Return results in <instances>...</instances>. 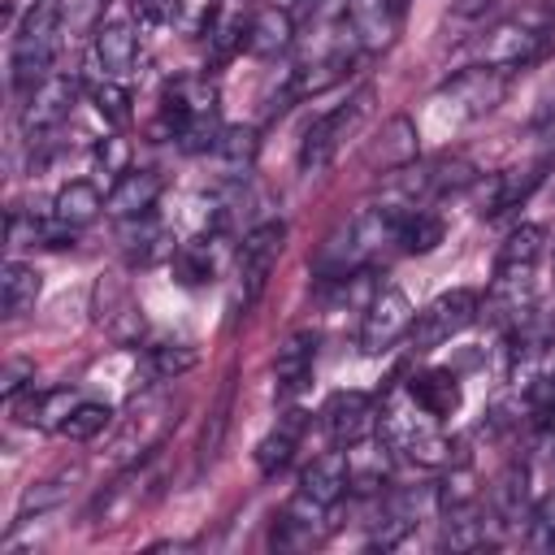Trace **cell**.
Wrapping results in <instances>:
<instances>
[{"label":"cell","mask_w":555,"mask_h":555,"mask_svg":"<svg viewBox=\"0 0 555 555\" xmlns=\"http://www.w3.org/2000/svg\"><path fill=\"white\" fill-rule=\"evenodd\" d=\"M399 208H360L356 217H347L317 251V269L325 278H347L356 273L382 243H395V230H399Z\"/></svg>","instance_id":"cell-1"},{"label":"cell","mask_w":555,"mask_h":555,"mask_svg":"<svg viewBox=\"0 0 555 555\" xmlns=\"http://www.w3.org/2000/svg\"><path fill=\"white\" fill-rule=\"evenodd\" d=\"M555 48V13L546 4H525L503 17L486 39V65L499 69H529Z\"/></svg>","instance_id":"cell-2"},{"label":"cell","mask_w":555,"mask_h":555,"mask_svg":"<svg viewBox=\"0 0 555 555\" xmlns=\"http://www.w3.org/2000/svg\"><path fill=\"white\" fill-rule=\"evenodd\" d=\"M434 421L438 416H429L412 399V390H395L390 403L382 408V438L390 442V451H403L425 468H442L451 464V438H442Z\"/></svg>","instance_id":"cell-3"},{"label":"cell","mask_w":555,"mask_h":555,"mask_svg":"<svg viewBox=\"0 0 555 555\" xmlns=\"http://www.w3.org/2000/svg\"><path fill=\"white\" fill-rule=\"evenodd\" d=\"M178 425V408L165 390H147L139 399H130V408L121 412L117 421V434H113V460L117 464H139L143 455H152L165 434Z\"/></svg>","instance_id":"cell-4"},{"label":"cell","mask_w":555,"mask_h":555,"mask_svg":"<svg viewBox=\"0 0 555 555\" xmlns=\"http://www.w3.org/2000/svg\"><path fill=\"white\" fill-rule=\"evenodd\" d=\"M61 48H65V30L56 22V9H52V0H39L26 13V22H22L17 39H13V82L22 91L43 82L52 74V65H56Z\"/></svg>","instance_id":"cell-5"},{"label":"cell","mask_w":555,"mask_h":555,"mask_svg":"<svg viewBox=\"0 0 555 555\" xmlns=\"http://www.w3.org/2000/svg\"><path fill=\"white\" fill-rule=\"evenodd\" d=\"M369 104H373V91L364 87V91H356L347 104H338V108H330L325 117H317V121L308 126L304 143H299V169H304V173L330 169V165L338 160L343 143H347V139L360 130V121L369 117Z\"/></svg>","instance_id":"cell-6"},{"label":"cell","mask_w":555,"mask_h":555,"mask_svg":"<svg viewBox=\"0 0 555 555\" xmlns=\"http://www.w3.org/2000/svg\"><path fill=\"white\" fill-rule=\"evenodd\" d=\"M481 312V295L460 286V291H447L438 295L434 304H425L416 317H412V330H408V343L412 351H434L442 343H451L460 330H468Z\"/></svg>","instance_id":"cell-7"},{"label":"cell","mask_w":555,"mask_h":555,"mask_svg":"<svg viewBox=\"0 0 555 555\" xmlns=\"http://www.w3.org/2000/svg\"><path fill=\"white\" fill-rule=\"evenodd\" d=\"M503 95H507V69H499V65H468L438 87V100H447L468 121L494 113L503 104Z\"/></svg>","instance_id":"cell-8"},{"label":"cell","mask_w":555,"mask_h":555,"mask_svg":"<svg viewBox=\"0 0 555 555\" xmlns=\"http://www.w3.org/2000/svg\"><path fill=\"white\" fill-rule=\"evenodd\" d=\"M412 304L399 286H386V291H373L369 308H364V325H360V347L364 356H382L390 351L408 330H412Z\"/></svg>","instance_id":"cell-9"},{"label":"cell","mask_w":555,"mask_h":555,"mask_svg":"<svg viewBox=\"0 0 555 555\" xmlns=\"http://www.w3.org/2000/svg\"><path fill=\"white\" fill-rule=\"evenodd\" d=\"M282 243H286V225L282 221H260L243 234V247H238V278H243V308H251L282 256Z\"/></svg>","instance_id":"cell-10"},{"label":"cell","mask_w":555,"mask_h":555,"mask_svg":"<svg viewBox=\"0 0 555 555\" xmlns=\"http://www.w3.org/2000/svg\"><path fill=\"white\" fill-rule=\"evenodd\" d=\"M78 100V78L74 74H48L43 82H35L26 91V104H22V126L26 130H52L56 121L69 117Z\"/></svg>","instance_id":"cell-11"},{"label":"cell","mask_w":555,"mask_h":555,"mask_svg":"<svg viewBox=\"0 0 555 555\" xmlns=\"http://www.w3.org/2000/svg\"><path fill=\"white\" fill-rule=\"evenodd\" d=\"M321 416H325L330 438H334V442H343V447H351V442L369 438V434H373V425H377V408H373V399H369L364 390H334V395L325 399Z\"/></svg>","instance_id":"cell-12"},{"label":"cell","mask_w":555,"mask_h":555,"mask_svg":"<svg viewBox=\"0 0 555 555\" xmlns=\"http://www.w3.org/2000/svg\"><path fill=\"white\" fill-rule=\"evenodd\" d=\"M325 503H317V499H308L304 490L273 516V533H269V542L273 546H282V551H304V546H312V542H321V529H325Z\"/></svg>","instance_id":"cell-13"},{"label":"cell","mask_w":555,"mask_h":555,"mask_svg":"<svg viewBox=\"0 0 555 555\" xmlns=\"http://www.w3.org/2000/svg\"><path fill=\"white\" fill-rule=\"evenodd\" d=\"M542 256H546V230L542 225H516L507 234V243L499 247L494 278L499 282H533V269Z\"/></svg>","instance_id":"cell-14"},{"label":"cell","mask_w":555,"mask_h":555,"mask_svg":"<svg viewBox=\"0 0 555 555\" xmlns=\"http://www.w3.org/2000/svg\"><path fill=\"white\" fill-rule=\"evenodd\" d=\"M160 186H165V182H160L156 169H126V173L117 178V186L108 191V212L121 217V221H139V217H147V212L156 208Z\"/></svg>","instance_id":"cell-15"},{"label":"cell","mask_w":555,"mask_h":555,"mask_svg":"<svg viewBox=\"0 0 555 555\" xmlns=\"http://www.w3.org/2000/svg\"><path fill=\"white\" fill-rule=\"evenodd\" d=\"M347 477H351V490L356 494H382L386 481H390V442H373V438H360L351 442L347 451Z\"/></svg>","instance_id":"cell-16"},{"label":"cell","mask_w":555,"mask_h":555,"mask_svg":"<svg viewBox=\"0 0 555 555\" xmlns=\"http://www.w3.org/2000/svg\"><path fill=\"white\" fill-rule=\"evenodd\" d=\"M91 61H95V69H100L104 78H126V74L134 69V61H139V39H134V30L121 26V22L100 26V30L91 35Z\"/></svg>","instance_id":"cell-17"},{"label":"cell","mask_w":555,"mask_h":555,"mask_svg":"<svg viewBox=\"0 0 555 555\" xmlns=\"http://www.w3.org/2000/svg\"><path fill=\"white\" fill-rule=\"evenodd\" d=\"M403 9H408V0H351L347 17H351L356 39L377 48V43H390V35L403 22Z\"/></svg>","instance_id":"cell-18"},{"label":"cell","mask_w":555,"mask_h":555,"mask_svg":"<svg viewBox=\"0 0 555 555\" xmlns=\"http://www.w3.org/2000/svg\"><path fill=\"white\" fill-rule=\"evenodd\" d=\"M416 160V126H412V117H390L386 126H382V134H377V143L369 147V165L373 169H386V173H399V169H408Z\"/></svg>","instance_id":"cell-19"},{"label":"cell","mask_w":555,"mask_h":555,"mask_svg":"<svg viewBox=\"0 0 555 555\" xmlns=\"http://www.w3.org/2000/svg\"><path fill=\"white\" fill-rule=\"evenodd\" d=\"M490 516L468 499V503H455L447 507V520H442V533H438V546H451V551H481L490 546Z\"/></svg>","instance_id":"cell-20"},{"label":"cell","mask_w":555,"mask_h":555,"mask_svg":"<svg viewBox=\"0 0 555 555\" xmlns=\"http://www.w3.org/2000/svg\"><path fill=\"white\" fill-rule=\"evenodd\" d=\"M299 490H304L308 499H317V503L334 507V503H338V499L351 490V477H347V455H343V451H325V455H317V460L304 468Z\"/></svg>","instance_id":"cell-21"},{"label":"cell","mask_w":555,"mask_h":555,"mask_svg":"<svg viewBox=\"0 0 555 555\" xmlns=\"http://www.w3.org/2000/svg\"><path fill=\"white\" fill-rule=\"evenodd\" d=\"M100 208H108V199L100 195V186L87 182V178H74V182H65V186L56 191V199H52V221H61V225H69V230H82V225H91V221L100 217Z\"/></svg>","instance_id":"cell-22"},{"label":"cell","mask_w":555,"mask_h":555,"mask_svg":"<svg viewBox=\"0 0 555 555\" xmlns=\"http://www.w3.org/2000/svg\"><path fill=\"white\" fill-rule=\"evenodd\" d=\"M312 360H317V334H312V330L291 334V338L278 347V364H273L278 390H282V395L304 390V382L312 377Z\"/></svg>","instance_id":"cell-23"},{"label":"cell","mask_w":555,"mask_h":555,"mask_svg":"<svg viewBox=\"0 0 555 555\" xmlns=\"http://www.w3.org/2000/svg\"><path fill=\"white\" fill-rule=\"evenodd\" d=\"M408 390H412V399L429 412V416H451V412H460V403H464V390H460V382H455V373L451 369H425V373H416L412 382H408Z\"/></svg>","instance_id":"cell-24"},{"label":"cell","mask_w":555,"mask_h":555,"mask_svg":"<svg viewBox=\"0 0 555 555\" xmlns=\"http://www.w3.org/2000/svg\"><path fill=\"white\" fill-rule=\"evenodd\" d=\"M291 35H295V22H291V13L286 9H278V4H264L260 13H251L247 17V52H256V56H278L286 43H291Z\"/></svg>","instance_id":"cell-25"},{"label":"cell","mask_w":555,"mask_h":555,"mask_svg":"<svg viewBox=\"0 0 555 555\" xmlns=\"http://www.w3.org/2000/svg\"><path fill=\"white\" fill-rule=\"evenodd\" d=\"M39 269L26 264V260H9L0 269V304H4V317H26L39 299Z\"/></svg>","instance_id":"cell-26"},{"label":"cell","mask_w":555,"mask_h":555,"mask_svg":"<svg viewBox=\"0 0 555 555\" xmlns=\"http://www.w3.org/2000/svg\"><path fill=\"white\" fill-rule=\"evenodd\" d=\"M74 403H78L74 390H39V395L30 390L26 399H13L17 416H22L26 425H39V429H61L65 416L74 412Z\"/></svg>","instance_id":"cell-27"},{"label":"cell","mask_w":555,"mask_h":555,"mask_svg":"<svg viewBox=\"0 0 555 555\" xmlns=\"http://www.w3.org/2000/svg\"><path fill=\"white\" fill-rule=\"evenodd\" d=\"M299 434H304V412H286V416L269 429V438L256 447V464H260V473H278V468H286L291 455H295V447H299Z\"/></svg>","instance_id":"cell-28"},{"label":"cell","mask_w":555,"mask_h":555,"mask_svg":"<svg viewBox=\"0 0 555 555\" xmlns=\"http://www.w3.org/2000/svg\"><path fill=\"white\" fill-rule=\"evenodd\" d=\"M442 221L434 217V212H421V208H412V212H403L399 217V230H395V243L403 247V251H412V256H425V251H434L438 243H442Z\"/></svg>","instance_id":"cell-29"},{"label":"cell","mask_w":555,"mask_h":555,"mask_svg":"<svg viewBox=\"0 0 555 555\" xmlns=\"http://www.w3.org/2000/svg\"><path fill=\"white\" fill-rule=\"evenodd\" d=\"M78 477H82L78 468H61L56 477H43V481H35V486H30L26 494H22V507H17V520H26L30 512H48V507H56V503H65Z\"/></svg>","instance_id":"cell-30"},{"label":"cell","mask_w":555,"mask_h":555,"mask_svg":"<svg viewBox=\"0 0 555 555\" xmlns=\"http://www.w3.org/2000/svg\"><path fill=\"white\" fill-rule=\"evenodd\" d=\"M104 4H108V0H52L65 39L87 35V30L95 35V30H100V17H104Z\"/></svg>","instance_id":"cell-31"},{"label":"cell","mask_w":555,"mask_h":555,"mask_svg":"<svg viewBox=\"0 0 555 555\" xmlns=\"http://www.w3.org/2000/svg\"><path fill=\"white\" fill-rule=\"evenodd\" d=\"M173 273H178L182 286H199V282H208V278L217 273V256H212V247H208V243H186V247H178V251H173Z\"/></svg>","instance_id":"cell-32"},{"label":"cell","mask_w":555,"mask_h":555,"mask_svg":"<svg viewBox=\"0 0 555 555\" xmlns=\"http://www.w3.org/2000/svg\"><path fill=\"white\" fill-rule=\"evenodd\" d=\"M108 416H113V412H108L104 403H82V399H78V403H74V412L65 416L61 434H65V438H74V442H91L95 434H104Z\"/></svg>","instance_id":"cell-33"},{"label":"cell","mask_w":555,"mask_h":555,"mask_svg":"<svg viewBox=\"0 0 555 555\" xmlns=\"http://www.w3.org/2000/svg\"><path fill=\"white\" fill-rule=\"evenodd\" d=\"M91 104H95V113H100L104 121H113V126H126V121H130V91H126L117 78H104L100 87H91Z\"/></svg>","instance_id":"cell-34"},{"label":"cell","mask_w":555,"mask_h":555,"mask_svg":"<svg viewBox=\"0 0 555 555\" xmlns=\"http://www.w3.org/2000/svg\"><path fill=\"white\" fill-rule=\"evenodd\" d=\"M195 360H199V351L191 343H160V347H152V373L165 377V382L182 377Z\"/></svg>","instance_id":"cell-35"},{"label":"cell","mask_w":555,"mask_h":555,"mask_svg":"<svg viewBox=\"0 0 555 555\" xmlns=\"http://www.w3.org/2000/svg\"><path fill=\"white\" fill-rule=\"evenodd\" d=\"M533 143H538V160L555 165V95L542 100V108L533 113Z\"/></svg>","instance_id":"cell-36"},{"label":"cell","mask_w":555,"mask_h":555,"mask_svg":"<svg viewBox=\"0 0 555 555\" xmlns=\"http://www.w3.org/2000/svg\"><path fill=\"white\" fill-rule=\"evenodd\" d=\"M217 152H221L234 169H243V165L251 160V152H256V134H251V130H221V134H217Z\"/></svg>","instance_id":"cell-37"},{"label":"cell","mask_w":555,"mask_h":555,"mask_svg":"<svg viewBox=\"0 0 555 555\" xmlns=\"http://www.w3.org/2000/svg\"><path fill=\"white\" fill-rule=\"evenodd\" d=\"M178 13H182L178 0H134V17L143 26H169Z\"/></svg>","instance_id":"cell-38"},{"label":"cell","mask_w":555,"mask_h":555,"mask_svg":"<svg viewBox=\"0 0 555 555\" xmlns=\"http://www.w3.org/2000/svg\"><path fill=\"white\" fill-rule=\"evenodd\" d=\"M26 377H35V369L22 364V360H9V364H4V377H0V395L13 403V399L22 395V386H26Z\"/></svg>","instance_id":"cell-39"},{"label":"cell","mask_w":555,"mask_h":555,"mask_svg":"<svg viewBox=\"0 0 555 555\" xmlns=\"http://www.w3.org/2000/svg\"><path fill=\"white\" fill-rule=\"evenodd\" d=\"M95 160L104 165V173H117L121 178L126 173V143L121 139H104L100 152H95Z\"/></svg>","instance_id":"cell-40"},{"label":"cell","mask_w":555,"mask_h":555,"mask_svg":"<svg viewBox=\"0 0 555 555\" xmlns=\"http://www.w3.org/2000/svg\"><path fill=\"white\" fill-rule=\"evenodd\" d=\"M494 0H451V9H455V17H481L486 9H490Z\"/></svg>","instance_id":"cell-41"},{"label":"cell","mask_w":555,"mask_h":555,"mask_svg":"<svg viewBox=\"0 0 555 555\" xmlns=\"http://www.w3.org/2000/svg\"><path fill=\"white\" fill-rule=\"evenodd\" d=\"M178 4H182V13H191V17H199V22H204V17H212V13H217V4H221V0H178Z\"/></svg>","instance_id":"cell-42"}]
</instances>
